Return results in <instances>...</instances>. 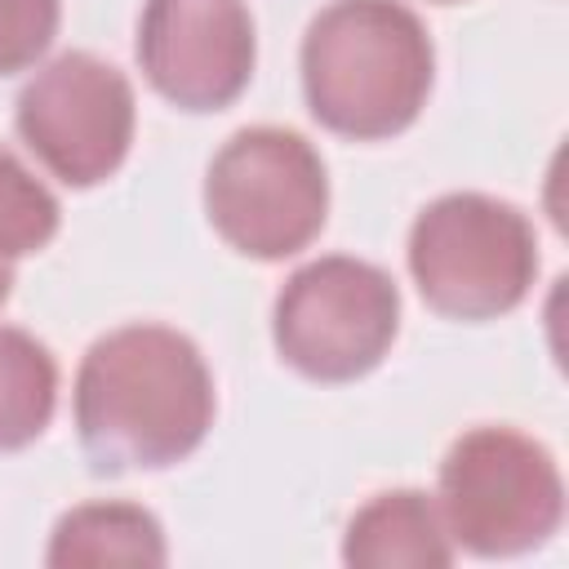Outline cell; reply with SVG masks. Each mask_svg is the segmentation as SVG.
Here are the masks:
<instances>
[{
    "instance_id": "6da1fadb",
    "label": "cell",
    "mask_w": 569,
    "mask_h": 569,
    "mask_svg": "<svg viewBox=\"0 0 569 569\" xmlns=\"http://www.w3.org/2000/svg\"><path fill=\"white\" fill-rule=\"evenodd\" d=\"M213 422V378L191 338L124 325L98 338L76 373V427L102 471L169 467Z\"/></svg>"
},
{
    "instance_id": "7a4b0ae2",
    "label": "cell",
    "mask_w": 569,
    "mask_h": 569,
    "mask_svg": "<svg viewBox=\"0 0 569 569\" xmlns=\"http://www.w3.org/2000/svg\"><path fill=\"white\" fill-rule=\"evenodd\" d=\"M311 116L342 138L409 129L431 89V40L400 0H333L302 40Z\"/></svg>"
},
{
    "instance_id": "3957f363",
    "label": "cell",
    "mask_w": 569,
    "mask_h": 569,
    "mask_svg": "<svg viewBox=\"0 0 569 569\" xmlns=\"http://www.w3.org/2000/svg\"><path fill=\"white\" fill-rule=\"evenodd\" d=\"M409 271L427 307L440 316L493 320L529 293L538 240L516 204L453 191L418 213L409 231Z\"/></svg>"
},
{
    "instance_id": "277c9868",
    "label": "cell",
    "mask_w": 569,
    "mask_h": 569,
    "mask_svg": "<svg viewBox=\"0 0 569 569\" xmlns=\"http://www.w3.org/2000/svg\"><path fill=\"white\" fill-rule=\"evenodd\" d=\"M204 209L213 231L244 258H289L307 249L329 209V178L320 151L276 124H253L227 138L204 178Z\"/></svg>"
},
{
    "instance_id": "5b68a950",
    "label": "cell",
    "mask_w": 569,
    "mask_h": 569,
    "mask_svg": "<svg viewBox=\"0 0 569 569\" xmlns=\"http://www.w3.org/2000/svg\"><path fill=\"white\" fill-rule=\"evenodd\" d=\"M436 507L453 547L520 556L560 529L565 480L538 440L511 427H476L445 453Z\"/></svg>"
},
{
    "instance_id": "8992f818",
    "label": "cell",
    "mask_w": 569,
    "mask_h": 569,
    "mask_svg": "<svg viewBox=\"0 0 569 569\" xmlns=\"http://www.w3.org/2000/svg\"><path fill=\"white\" fill-rule=\"evenodd\" d=\"M400 325L396 280L360 258H316L289 276L276 298V351L316 382H351L369 373Z\"/></svg>"
},
{
    "instance_id": "52a82bcc",
    "label": "cell",
    "mask_w": 569,
    "mask_h": 569,
    "mask_svg": "<svg viewBox=\"0 0 569 569\" xmlns=\"http://www.w3.org/2000/svg\"><path fill=\"white\" fill-rule=\"evenodd\" d=\"M18 129L49 173L67 187H93L129 156L133 89L111 62L80 49L62 53L27 80L18 98Z\"/></svg>"
},
{
    "instance_id": "ba28073f",
    "label": "cell",
    "mask_w": 569,
    "mask_h": 569,
    "mask_svg": "<svg viewBox=\"0 0 569 569\" xmlns=\"http://www.w3.org/2000/svg\"><path fill=\"white\" fill-rule=\"evenodd\" d=\"M138 62L173 107L218 111L253 76V18L244 0H147Z\"/></svg>"
},
{
    "instance_id": "9c48e42d",
    "label": "cell",
    "mask_w": 569,
    "mask_h": 569,
    "mask_svg": "<svg viewBox=\"0 0 569 569\" xmlns=\"http://www.w3.org/2000/svg\"><path fill=\"white\" fill-rule=\"evenodd\" d=\"M342 560L360 569H445L453 565V538L427 493L391 489L351 516Z\"/></svg>"
},
{
    "instance_id": "30bf717a",
    "label": "cell",
    "mask_w": 569,
    "mask_h": 569,
    "mask_svg": "<svg viewBox=\"0 0 569 569\" xmlns=\"http://www.w3.org/2000/svg\"><path fill=\"white\" fill-rule=\"evenodd\" d=\"M49 565H164V533L151 511L133 502H84L71 507L53 538H49Z\"/></svg>"
},
{
    "instance_id": "8fae6325",
    "label": "cell",
    "mask_w": 569,
    "mask_h": 569,
    "mask_svg": "<svg viewBox=\"0 0 569 569\" xmlns=\"http://www.w3.org/2000/svg\"><path fill=\"white\" fill-rule=\"evenodd\" d=\"M58 405V369L44 342L0 325V449L31 445Z\"/></svg>"
},
{
    "instance_id": "7c38bea8",
    "label": "cell",
    "mask_w": 569,
    "mask_h": 569,
    "mask_svg": "<svg viewBox=\"0 0 569 569\" xmlns=\"http://www.w3.org/2000/svg\"><path fill=\"white\" fill-rule=\"evenodd\" d=\"M58 231V200L49 187L0 147V262H18L36 249H44Z\"/></svg>"
},
{
    "instance_id": "4fadbf2b",
    "label": "cell",
    "mask_w": 569,
    "mask_h": 569,
    "mask_svg": "<svg viewBox=\"0 0 569 569\" xmlns=\"http://www.w3.org/2000/svg\"><path fill=\"white\" fill-rule=\"evenodd\" d=\"M58 13V0H0V76L31 67L49 49Z\"/></svg>"
},
{
    "instance_id": "5bb4252c",
    "label": "cell",
    "mask_w": 569,
    "mask_h": 569,
    "mask_svg": "<svg viewBox=\"0 0 569 569\" xmlns=\"http://www.w3.org/2000/svg\"><path fill=\"white\" fill-rule=\"evenodd\" d=\"M9 289H13V267H9V262H0V307L9 302Z\"/></svg>"
},
{
    "instance_id": "9a60e30c",
    "label": "cell",
    "mask_w": 569,
    "mask_h": 569,
    "mask_svg": "<svg viewBox=\"0 0 569 569\" xmlns=\"http://www.w3.org/2000/svg\"><path fill=\"white\" fill-rule=\"evenodd\" d=\"M445 4H449V0H445Z\"/></svg>"
}]
</instances>
